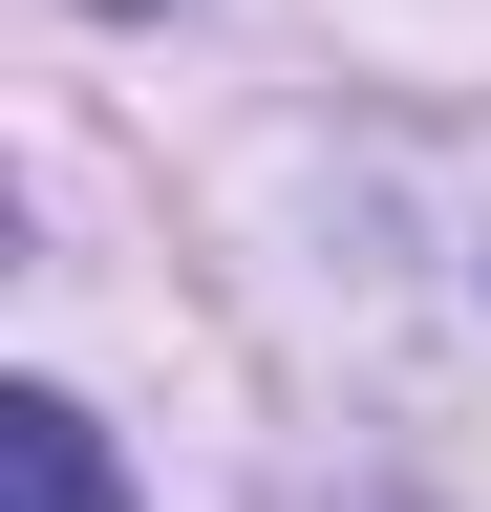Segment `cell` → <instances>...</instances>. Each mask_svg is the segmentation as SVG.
Listing matches in <instances>:
<instances>
[{"instance_id":"1","label":"cell","mask_w":491,"mask_h":512,"mask_svg":"<svg viewBox=\"0 0 491 512\" xmlns=\"http://www.w3.org/2000/svg\"><path fill=\"white\" fill-rule=\"evenodd\" d=\"M0 512H129V470L65 384H0Z\"/></svg>"}]
</instances>
